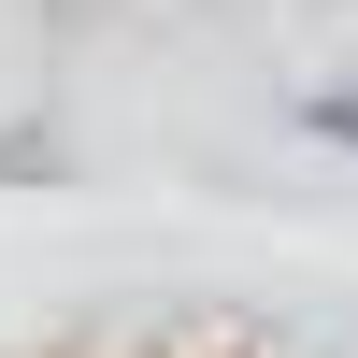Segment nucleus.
I'll return each mask as SVG.
<instances>
[{
	"instance_id": "f257e3e1",
	"label": "nucleus",
	"mask_w": 358,
	"mask_h": 358,
	"mask_svg": "<svg viewBox=\"0 0 358 358\" xmlns=\"http://www.w3.org/2000/svg\"><path fill=\"white\" fill-rule=\"evenodd\" d=\"M301 129H315V143H344V158H358V86H315V101H301Z\"/></svg>"
}]
</instances>
